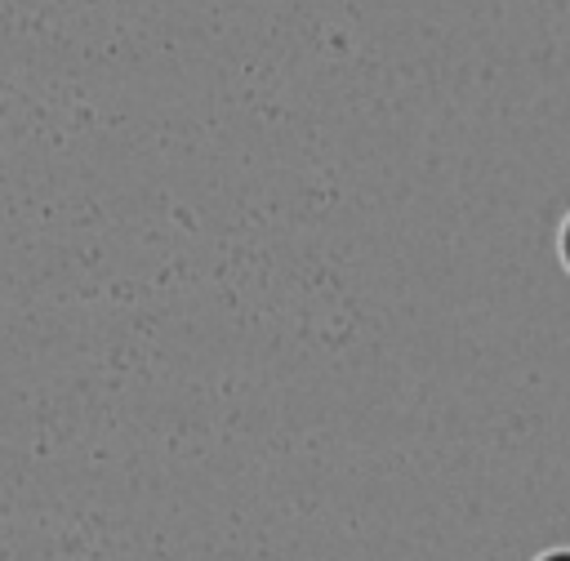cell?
Listing matches in <instances>:
<instances>
[{
    "label": "cell",
    "mask_w": 570,
    "mask_h": 561,
    "mask_svg": "<svg viewBox=\"0 0 570 561\" xmlns=\"http://www.w3.org/2000/svg\"><path fill=\"white\" fill-rule=\"evenodd\" d=\"M566 263H570V227H566Z\"/></svg>",
    "instance_id": "cell-1"
},
{
    "label": "cell",
    "mask_w": 570,
    "mask_h": 561,
    "mask_svg": "<svg viewBox=\"0 0 570 561\" xmlns=\"http://www.w3.org/2000/svg\"><path fill=\"white\" fill-rule=\"evenodd\" d=\"M543 561H570V557H543Z\"/></svg>",
    "instance_id": "cell-2"
}]
</instances>
